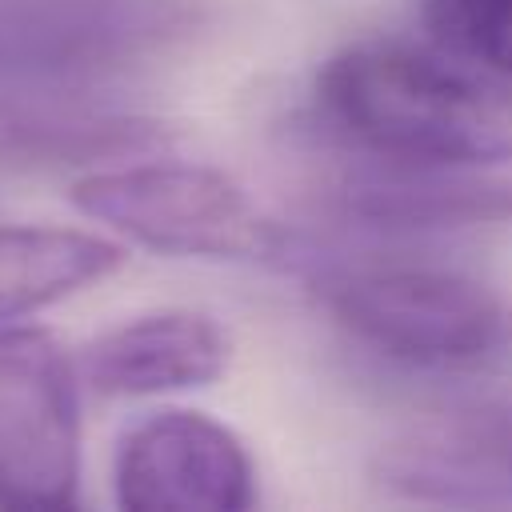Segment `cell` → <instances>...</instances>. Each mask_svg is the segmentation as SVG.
I'll use <instances>...</instances> for the list:
<instances>
[{"instance_id":"3957f363","label":"cell","mask_w":512,"mask_h":512,"mask_svg":"<svg viewBox=\"0 0 512 512\" xmlns=\"http://www.w3.org/2000/svg\"><path fill=\"white\" fill-rule=\"evenodd\" d=\"M68 200L160 256L244 260V264H300L304 244L292 228L272 220L232 176L204 164H120L88 172Z\"/></svg>"},{"instance_id":"6da1fadb","label":"cell","mask_w":512,"mask_h":512,"mask_svg":"<svg viewBox=\"0 0 512 512\" xmlns=\"http://www.w3.org/2000/svg\"><path fill=\"white\" fill-rule=\"evenodd\" d=\"M320 120L376 164L496 168L512 160V112L468 64L408 44H352L312 80Z\"/></svg>"},{"instance_id":"5b68a950","label":"cell","mask_w":512,"mask_h":512,"mask_svg":"<svg viewBox=\"0 0 512 512\" xmlns=\"http://www.w3.org/2000/svg\"><path fill=\"white\" fill-rule=\"evenodd\" d=\"M112 488L124 512H248L256 464L248 444L216 416L160 408L120 436Z\"/></svg>"},{"instance_id":"30bf717a","label":"cell","mask_w":512,"mask_h":512,"mask_svg":"<svg viewBox=\"0 0 512 512\" xmlns=\"http://www.w3.org/2000/svg\"><path fill=\"white\" fill-rule=\"evenodd\" d=\"M124 260L116 240L84 228L0 224V324L100 284Z\"/></svg>"},{"instance_id":"8fae6325","label":"cell","mask_w":512,"mask_h":512,"mask_svg":"<svg viewBox=\"0 0 512 512\" xmlns=\"http://www.w3.org/2000/svg\"><path fill=\"white\" fill-rule=\"evenodd\" d=\"M436 48L488 80H512V0H420Z\"/></svg>"},{"instance_id":"9c48e42d","label":"cell","mask_w":512,"mask_h":512,"mask_svg":"<svg viewBox=\"0 0 512 512\" xmlns=\"http://www.w3.org/2000/svg\"><path fill=\"white\" fill-rule=\"evenodd\" d=\"M340 204L368 228H468L512 220V176L492 168L372 164L356 172Z\"/></svg>"},{"instance_id":"52a82bcc","label":"cell","mask_w":512,"mask_h":512,"mask_svg":"<svg viewBox=\"0 0 512 512\" xmlns=\"http://www.w3.org/2000/svg\"><path fill=\"white\" fill-rule=\"evenodd\" d=\"M384 492L424 504H512V400L432 412L372 456Z\"/></svg>"},{"instance_id":"7a4b0ae2","label":"cell","mask_w":512,"mask_h":512,"mask_svg":"<svg viewBox=\"0 0 512 512\" xmlns=\"http://www.w3.org/2000/svg\"><path fill=\"white\" fill-rule=\"evenodd\" d=\"M328 316L376 356L424 372L512 364V296L488 280L424 264H356L320 276Z\"/></svg>"},{"instance_id":"8992f818","label":"cell","mask_w":512,"mask_h":512,"mask_svg":"<svg viewBox=\"0 0 512 512\" xmlns=\"http://www.w3.org/2000/svg\"><path fill=\"white\" fill-rule=\"evenodd\" d=\"M176 20V0H0V84H80L132 60Z\"/></svg>"},{"instance_id":"ba28073f","label":"cell","mask_w":512,"mask_h":512,"mask_svg":"<svg viewBox=\"0 0 512 512\" xmlns=\"http://www.w3.org/2000/svg\"><path fill=\"white\" fill-rule=\"evenodd\" d=\"M228 352L232 340L208 312L164 308L88 340L76 368L96 396L136 400L216 384L228 372Z\"/></svg>"},{"instance_id":"277c9868","label":"cell","mask_w":512,"mask_h":512,"mask_svg":"<svg viewBox=\"0 0 512 512\" xmlns=\"http://www.w3.org/2000/svg\"><path fill=\"white\" fill-rule=\"evenodd\" d=\"M80 492V368L36 324H0V508L64 512Z\"/></svg>"}]
</instances>
